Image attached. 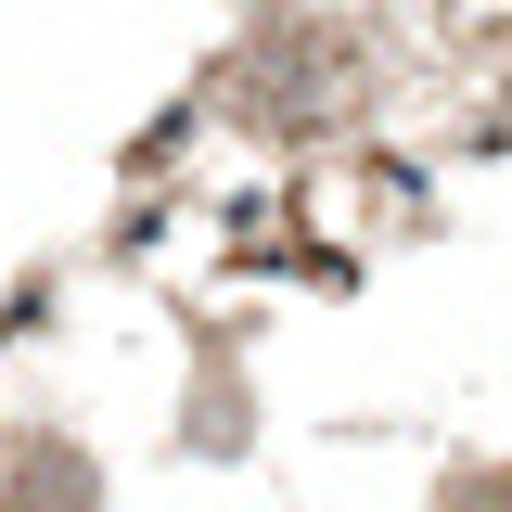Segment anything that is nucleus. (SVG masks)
Masks as SVG:
<instances>
[{"instance_id":"nucleus-1","label":"nucleus","mask_w":512,"mask_h":512,"mask_svg":"<svg viewBox=\"0 0 512 512\" xmlns=\"http://www.w3.org/2000/svg\"><path fill=\"white\" fill-rule=\"evenodd\" d=\"M244 77H256L244 103H256L269 128H320V116H346V103H359V52H346L333 26H282Z\"/></svg>"}]
</instances>
